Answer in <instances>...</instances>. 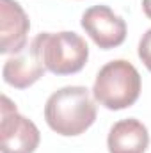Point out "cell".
Listing matches in <instances>:
<instances>
[{
	"instance_id": "obj_1",
	"label": "cell",
	"mask_w": 151,
	"mask_h": 153,
	"mask_svg": "<svg viewBox=\"0 0 151 153\" xmlns=\"http://www.w3.org/2000/svg\"><path fill=\"white\" fill-rule=\"evenodd\" d=\"M44 119L59 135L73 137L84 134L96 121V105L89 89L68 85L50 94L44 105Z\"/></svg>"
},
{
	"instance_id": "obj_2",
	"label": "cell",
	"mask_w": 151,
	"mask_h": 153,
	"mask_svg": "<svg viewBox=\"0 0 151 153\" xmlns=\"http://www.w3.org/2000/svg\"><path fill=\"white\" fill-rule=\"evenodd\" d=\"M141 94V75L137 68L123 59L107 62L93 85L94 100L109 111L132 107Z\"/></svg>"
},
{
	"instance_id": "obj_3",
	"label": "cell",
	"mask_w": 151,
	"mask_h": 153,
	"mask_svg": "<svg viewBox=\"0 0 151 153\" xmlns=\"http://www.w3.org/2000/svg\"><path fill=\"white\" fill-rule=\"evenodd\" d=\"M32 43L38 48L46 71L53 75L78 73L89 59V46L76 32H41Z\"/></svg>"
},
{
	"instance_id": "obj_4",
	"label": "cell",
	"mask_w": 151,
	"mask_h": 153,
	"mask_svg": "<svg viewBox=\"0 0 151 153\" xmlns=\"http://www.w3.org/2000/svg\"><path fill=\"white\" fill-rule=\"evenodd\" d=\"M0 150L2 153H34L39 146L38 126L18 112L16 105L4 94L0 105Z\"/></svg>"
},
{
	"instance_id": "obj_5",
	"label": "cell",
	"mask_w": 151,
	"mask_h": 153,
	"mask_svg": "<svg viewBox=\"0 0 151 153\" xmlns=\"http://www.w3.org/2000/svg\"><path fill=\"white\" fill-rule=\"evenodd\" d=\"M82 29L100 48L110 50L126 39V23L109 5H93L82 14Z\"/></svg>"
},
{
	"instance_id": "obj_6",
	"label": "cell",
	"mask_w": 151,
	"mask_h": 153,
	"mask_svg": "<svg viewBox=\"0 0 151 153\" xmlns=\"http://www.w3.org/2000/svg\"><path fill=\"white\" fill-rule=\"evenodd\" d=\"M30 22L16 0H0V53H20L27 46Z\"/></svg>"
},
{
	"instance_id": "obj_7",
	"label": "cell",
	"mask_w": 151,
	"mask_h": 153,
	"mask_svg": "<svg viewBox=\"0 0 151 153\" xmlns=\"http://www.w3.org/2000/svg\"><path fill=\"white\" fill-rule=\"evenodd\" d=\"M46 68L41 61L38 48L34 43L30 46H25L20 53H16L13 59H7L2 70V75L5 84L16 87V89H27L32 84H36L44 75Z\"/></svg>"
},
{
	"instance_id": "obj_8",
	"label": "cell",
	"mask_w": 151,
	"mask_h": 153,
	"mask_svg": "<svg viewBox=\"0 0 151 153\" xmlns=\"http://www.w3.org/2000/svg\"><path fill=\"white\" fill-rule=\"evenodd\" d=\"M109 153H144L150 146L148 128L135 117L121 119L107 137Z\"/></svg>"
},
{
	"instance_id": "obj_9",
	"label": "cell",
	"mask_w": 151,
	"mask_h": 153,
	"mask_svg": "<svg viewBox=\"0 0 151 153\" xmlns=\"http://www.w3.org/2000/svg\"><path fill=\"white\" fill-rule=\"evenodd\" d=\"M139 57L144 62V66L151 71V29H148L146 34L139 41Z\"/></svg>"
},
{
	"instance_id": "obj_10",
	"label": "cell",
	"mask_w": 151,
	"mask_h": 153,
	"mask_svg": "<svg viewBox=\"0 0 151 153\" xmlns=\"http://www.w3.org/2000/svg\"><path fill=\"white\" fill-rule=\"evenodd\" d=\"M142 11H144V14L151 20V0H142Z\"/></svg>"
}]
</instances>
